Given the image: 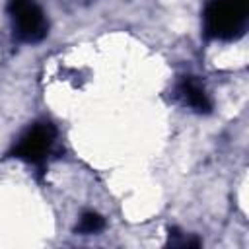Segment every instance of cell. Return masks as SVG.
<instances>
[{
    "mask_svg": "<svg viewBox=\"0 0 249 249\" xmlns=\"http://www.w3.org/2000/svg\"><path fill=\"white\" fill-rule=\"evenodd\" d=\"M204 33L210 39L231 41L245 33L249 0H210L202 14Z\"/></svg>",
    "mask_w": 249,
    "mask_h": 249,
    "instance_id": "cell-1",
    "label": "cell"
},
{
    "mask_svg": "<svg viewBox=\"0 0 249 249\" xmlns=\"http://www.w3.org/2000/svg\"><path fill=\"white\" fill-rule=\"evenodd\" d=\"M54 138H56V128L51 123L47 121L35 123L21 134V138L12 150V156L33 165H43L53 150Z\"/></svg>",
    "mask_w": 249,
    "mask_h": 249,
    "instance_id": "cell-2",
    "label": "cell"
},
{
    "mask_svg": "<svg viewBox=\"0 0 249 249\" xmlns=\"http://www.w3.org/2000/svg\"><path fill=\"white\" fill-rule=\"evenodd\" d=\"M10 14L14 21V33L23 43H39L47 37L49 21L39 6L29 0H12Z\"/></svg>",
    "mask_w": 249,
    "mask_h": 249,
    "instance_id": "cell-3",
    "label": "cell"
},
{
    "mask_svg": "<svg viewBox=\"0 0 249 249\" xmlns=\"http://www.w3.org/2000/svg\"><path fill=\"white\" fill-rule=\"evenodd\" d=\"M177 97L183 101V105L191 107L193 111L196 113H210L212 109V103L208 99V93L206 89L200 86V82L195 78V76H183L179 82H177Z\"/></svg>",
    "mask_w": 249,
    "mask_h": 249,
    "instance_id": "cell-4",
    "label": "cell"
},
{
    "mask_svg": "<svg viewBox=\"0 0 249 249\" xmlns=\"http://www.w3.org/2000/svg\"><path fill=\"white\" fill-rule=\"evenodd\" d=\"M103 226H105V220L97 212H84L76 226V233H82V235L97 233L99 230H103Z\"/></svg>",
    "mask_w": 249,
    "mask_h": 249,
    "instance_id": "cell-5",
    "label": "cell"
},
{
    "mask_svg": "<svg viewBox=\"0 0 249 249\" xmlns=\"http://www.w3.org/2000/svg\"><path fill=\"white\" fill-rule=\"evenodd\" d=\"M169 245L171 247H198L200 245V239L183 235L181 231H177L173 228V230H169Z\"/></svg>",
    "mask_w": 249,
    "mask_h": 249,
    "instance_id": "cell-6",
    "label": "cell"
}]
</instances>
